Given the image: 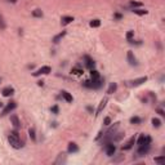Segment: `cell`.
<instances>
[{
	"label": "cell",
	"instance_id": "cell-1",
	"mask_svg": "<svg viewBox=\"0 0 165 165\" xmlns=\"http://www.w3.org/2000/svg\"><path fill=\"white\" fill-rule=\"evenodd\" d=\"M8 142H9V145L16 150H20L21 147H22V143L20 141V136H17V134H13V133L8 134Z\"/></svg>",
	"mask_w": 165,
	"mask_h": 165
},
{
	"label": "cell",
	"instance_id": "cell-2",
	"mask_svg": "<svg viewBox=\"0 0 165 165\" xmlns=\"http://www.w3.org/2000/svg\"><path fill=\"white\" fill-rule=\"evenodd\" d=\"M17 107V103L14 102V101H10V102H8L7 103V106L4 107V110L2 111V114H0V116H5V115H8L9 112H12L14 108Z\"/></svg>",
	"mask_w": 165,
	"mask_h": 165
},
{
	"label": "cell",
	"instance_id": "cell-3",
	"mask_svg": "<svg viewBox=\"0 0 165 165\" xmlns=\"http://www.w3.org/2000/svg\"><path fill=\"white\" fill-rule=\"evenodd\" d=\"M136 143L138 146L141 145H151V137L147 136V134H141L138 137V140H136Z\"/></svg>",
	"mask_w": 165,
	"mask_h": 165
},
{
	"label": "cell",
	"instance_id": "cell-4",
	"mask_svg": "<svg viewBox=\"0 0 165 165\" xmlns=\"http://www.w3.org/2000/svg\"><path fill=\"white\" fill-rule=\"evenodd\" d=\"M50 72H52V68L49 66H43V67L39 68V70H36L32 75L34 76H40V75H48V74H50Z\"/></svg>",
	"mask_w": 165,
	"mask_h": 165
},
{
	"label": "cell",
	"instance_id": "cell-5",
	"mask_svg": "<svg viewBox=\"0 0 165 165\" xmlns=\"http://www.w3.org/2000/svg\"><path fill=\"white\" fill-rule=\"evenodd\" d=\"M105 151L108 156H114L115 155V151H116V147L114 145V142H107L106 146H105Z\"/></svg>",
	"mask_w": 165,
	"mask_h": 165
},
{
	"label": "cell",
	"instance_id": "cell-6",
	"mask_svg": "<svg viewBox=\"0 0 165 165\" xmlns=\"http://www.w3.org/2000/svg\"><path fill=\"white\" fill-rule=\"evenodd\" d=\"M136 140H137V137H136V136L130 137L129 140H128V141H127V142H125L124 145H123V147H121V148H123L124 151H127V150H130V148H132V147H133L134 145H136Z\"/></svg>",
	"mask_w": 165,
	"mask_h": 165
},
{
	"label": "cell",
	"instance_id": "cell-7",
	"mask_svg": "<svg viewBox=\"0 0 165 165\" xmlns=\"http://www.w3.org/2000/svg\"><path fill=\"white\" fill-rule=\"evenodd\" d=\"M127 59H128V62H129L130 66H137V64H138L136 56H134V53H133L132 50H129L128 53H127Z\"/></svg>",
	"mask_w": 165,
	"mask_h": 165
},
{
	"label": "cell",
	"instance_id": "cell-8",
	"mask_svg": "<svg viewBox=\"0 0 165 165\" xmlns=\"http://www.w3.org/2000/svg\"><path fill=\"white\" fill-rule=\"evenodd\" d=\"M10 123L13 125V128L14 129H20L21 128V121L18 119V116L17 115H10Z\"/></svg>",
	"mask_w": 165,
	"mask_h": 165
},
{
	"label": "cell",
	"instance_id": "cell-9",
	"mask_svg": "<svg viewBox=\"0 0 165 165\" xmlns=\"http://www.w3.org/2000/svg\"><path fill=\"white\" fill-rule=\"evenodd\" d=\"M151 148V146L150 145H141V146H138V155H146V154H148V151Z\"/></svg>",
	"mask_w": 165,
	"mask_h": 165
},
{
	"label": "cell",
	"instance_id": "cell-10",
	"mask_svg": "<svg viewBox=\"0 0 165 165\" xmlns=\"http://www.w3.org/2000/svg\"><path fill=\"white\" fill-rule=\"evenodd\" d=\"M84 61H85V66L89 68V70H93L94 68V61L89 57V56H84Z\"/></svg>",
	"mask_w": 165,
	"mask_h": 165
},
{
	"label": "cell",
	"instance_id": "cell-11",
	"mask_svg": "<svg viewBox=\"0 0 165 165\" xmlns=\"http://www.w3.org/2000/svg\"><path fill=\"white\" fill-rule=\"evenodd\" d=\"M145 81H147V77H146V76L140 77V79H136V80L130 81V86H140V85L143 84Z\"/></svg>",
	"mask_w": 165,
	"mask_h": 165
},
{
	"label": "cell",
	"instance_id": "cell-12",
	"mask_svg": "<svg viewBox=\"0 0 165 165\" xmlns=\"http://www.w3.org/2000/svg\"><path fill=\"white\" fill-rule=\"evenodd\" d=\"M106 105H107V97H105V98H103L102 101H101V103H99V106H98V108H97V114H95V115L98 116L99 114H101L102 110L106 107Z\"/></svg>",
	"mask_w": 165,
	"mask_h": 165
},
{
	"label": "cell",
	"instance_id": "cell-13",
	"mask_svg": "<svg viewBox=\"0 0 165 165\" xmlns=\"http://www.w3.org/2000/svg\"><path fill=\"white\" fill-rule=\"evenodd\" d=\"M61 95H62V97L64 98V101L68 102V103H71V102L74 101L72 95H71L70 93H68V92H66V90H62V92H61Z\"/></svg>",
	"mask_w": 165,
	"mask_h": 165
},
{
	"label": "cell",
	"instance_id": "cell-14",
	"mask_svg": "<svg viewBox=\"0 0 165 165\" xmlns=\"http://www.w3.org/2000/svg\"><path fill=\"white\" fill-rule=\"evenodd\" d=\"M13 93H14V89L10 88V86H7V88H4L2 90V94L4 95V97H10Z\"/></svg>",
	"mask_w": 165,
	"mask_h": 165
},
{
	"label": "cell",
	"instance_id": "cell-15",
	"mask_svg": "<svg viewBox=\"0 0 165 165\" xmlns=\"http://www.w3.org/2000/svg\"><path fill=\"white\" fill-rule=\"evenodd\" d=\"M67 151H68V152H77V151H79V147H77V145H76V143H74V142H70V143H68V147H67Z\"/></svg>",
	"mask_w": 165,
	"mask_h": 165
},
{
	"label": "cell",
	"instance_id": "cell-16",
	"mask_svg": "<svg viewBox=\"0 0 165 165\" xmlns=\"http://www.w3.org/2000/svg\"><path fill=\"white\" fill-rule=\"evenodd\" d=\"M124 137H125V133H124V132L118 133V136H116V134H114V137H112V141H111V142H120Z\"/></svg>",
	"mask_w": 165,
	"mask_h": 165
},
{
	"label": "cell",
	"instance_id": "cell-17",
	"mask_svg": "<svg viewBox=\"0 0 165 165\" xmlns=\"http://www.w3.org/2000/svg\"><path fill=\"white\" fill-rule=\"evenodd\" d=\"M116 89H118V84H116V82H111L110 86H108V89H107V94H112V93H115V92H116Z\"/></svg>",
	"mask_w": 165,
	"mask_h": 165
},
{
	"label": "cell",
	"instance_id": "cell-18",
	"mask_svg": "<svg viewBox=\"0 0 165 165\" xmlns=\"http://www.w3.org/2000/svg\"><path fill=\"white\" fill-rule=\"evenodd\" d=\"M151 123H152L154 128H160V127H161V120L158 119V118H154L152 120H151Z\"/></svg>",
	"mask_w": 165,
	"mask_h": 165
},
{
	"label": "cell",
	"instance_id": "cell-19",
	"mask_svg": "<svg viewBox=\"0 0 165 165\" xmlns=\"http://www.w3.org/2000/svg\"><path fill=\"white\" fill-rule=\"evenodd\" d=\"M72 21H74V17H62V25H63V26L71 23Z\"/></svg>",
	"mask_w": 165,
	"mask_h": 165
},
{
	"label": "cell",
	"instance_id": "cell-20",
	"mask_svg": "<svg viewBox=\"0 0 165 165\" xmlns=\"http://www.w3.org/2000/svg\"><path fill=\"white\" fill-rule=\"evenodd\" d=\"M64 35H66V31H62L61 34H58V35H57V36H56V38L53 39V43H56V44H57V43L59 41V39H62Z\"/></svg>",
	"mask_w": 165,
	"mask_h": 165
},
{
	"label": "cell",
	"instance_id": "cell-21",
	"mask_svg": "<svg viewBox=\"0 0 165 165\" xmlns=\"http://www.w3.org/2000/svg\"><path fill=\"white\" fill-rule=\"evenodd\" d=\"M90 76H92V80H98L99 79V74H98V71H95V70L90 71Z\"/></svg>",
	"mask_w": 165,
	"mask_h": 165
},
{
	"label": "cell",
	"instance_id": "cell-22",
	"mask_svg": "<svg viewBox=\"0 0 165 165\" xmlns=\"http://www.w3.org/2000/svg\"><path fill=\"white\" fill-rule=\"evenodd\" d=\"M155 163H158L160 165L165 164V156H159V158H155Z\"/></svg>",
	"mask_w": 165,
	"mask_h": 165
},
{
	"label": "cell",
	"instance_id": "cell-23",
	"mask_svg": "<svg viewBox=\"0 0 165 165\" xmlns=\"http://www.w3.org/2000/svg\"><path fill=\"white\" fill-rule=\"evenodd\" d=\"M61 161H62V163L66 161V155H64V154H61V155L58 156V159L56 160V164H58V163H61Z\"/></svg>",
	"mask_w": 165,
	"mask_h": 165
},
{
	"label": "cell",
	"instance_id": "cell-24",
	"mask_svg": "<svg viewBox=\"0 0 165 165\" xmlns=\"http://www.w3.org/2000/svg\"><path fill=\"white\" fill-rule=\"evenodd\" d=\"M124 159H125L124 155H119L118 158H114V159H112V161H114V163H120V161H123Z\"/></svg>",
	"mask_w": 165,
	"mask_h": 165
},
{
	"label": "cell",
	"instance_id": "cell-25",
	"mask_svg": "<svg viewBox=\"0 0 165 165\" xmlns=\"http://www.w3.org/2000/svg\"><path fill=\"white\" fill-rule=\"evenodd\" d=\"M28 134H30V137H31V140H32V141H35V140H36V136H35V129H34V128H31V129L28 130Z\"/></svg>",
	"mask_w": 165,
	"mask_h": 165
},
{
	"label": "cell",
	"instance_id": "cell-26",
	"mask_svg": "<svg viewBox=\"0 0 165 165\" xmlns=\"http://www.w3.org/2000/svg\"><path fill=\"white\" fill-rule=\"evenodd\" d=\"M141 123V119L138 116H134V118L130 119V124H140Z\"/></svg>",
	"mask_w": 165,
	"mask_h": 165
},
{
	"label": "cell",
	"instance_id": "cell-27",
	"mask_svg": "<svg viewBox=\"0 0 165 165\" xmlns=\"http://www.w3.org/2000/svg\"><path fill=\"white\" fill-rule=\"evenodd\" d=\"M110 124H111V118L107 116V118H105V120H103V125H105V127H108Z\"/></svg>",
	"mask_w": 165,
	"mask_h": 165
},
{
	"label": "cell",
	"instance_id": "cell-28",
	"mask_svg": "<svg viewBox=\"0 0 165 165\" xmlns=\"http://www.w3.org/2000/svg\"><path fill=\"white\" fill-rule=\"evenodd\" d=\"M99 25H101L99 20H94V21H92V22H90V26H92V27H98Z\"/></svg>",
	"mask_w": 165,
	"mask_h": 165
},
{
	"label": "cell",
	"instance_id": "cell-29",
	"mask_svg": "<svg viewBox=\"0 0 165 165\" xmlns=\"http://www.w3.org/2000/svg\"><path fill=\"white\" fill-rule=\"evenodd\" d=\"M134 13H138V14H146L147 10H142V9H134Z\"/></svg>",
	"mask_w": 165,
	"mask_h": 165
},
{
	"label": "cell",
	"instance_id": "cell-30",
	"mask_svg": "<svg viewBox=\"0 0 165 165\" xmlns=\"http://www.w3.org/2000/svg\"><path fill=\"white\" fill-rule=\"evenodd\" d=\"M52 111H53L54 114H58V107L57 106H53V107H52Z\"/></svg>",
	"mask_w": 165,
	"mask_h": 165
},
{
	"label": "cell",
	"instance_id": "cell-31",
	"mask_svg": "<svg viewBox=\"0 0 165 165\" xmlns=\"http://www.w3.org/2000/svg\"><path fill=\"white\" fill-rule=\"evenodd\" d=\"M133 34H134L133 31H129V32H128V35H127V38L129 39V40H130V39H132V36H133Z\"/></svg>",
	"mask_w": 165,
	"mask_h": 165
},
{
	"label": "cell",
	"instance_id": "cell-32",
	"mask_svg": "<svg viewBox=\"0 0 165 165\" xmlns=\"http://www.w3.org/2000/svg\"><path fill=\"white\" fill-rule=\"evenodd\" d=\"M158 112H159L160 115H165V114H164V111H163V110H160V108H158Z\"/></svg>",
	"mask_w": 165,
	"mask_h": 165
},
{
	"label": "cell",
	"instance_id": "cell-33",
	"mask_svg": "<svg viewBox=\"0 0 165 165\" xmlns=\"http://www.w3.org/2000/svg\"><path fill=\"white\" fill-rule=\"evenodd\" d=\"M34 14H35V16H43V13H40V12H34Z\"/></svg>",
	"mask_w": 165,
	"mask_h": 165
},
{
	"label": "cell",
	"instance_id": "cell-34",
	"mask_svg": "<svg viewBox=\"0 0 165 165\" xmlns=\"http://www.w3.org/2000/svg\"><path fill=\"white\" fill-rule=\"evenodd\" d=\"M9 2H12V3H16V0H9Z\"/></svg>",
	"mask_w": 165,
	"mask_h": 165
},
{
	"label": "cell",
	"instance_id": "cell-35",
	"mask_svg": "<svg viewBox=\"0 0 165 165\" xmlns=\"http://www.w3.org/2000/svg\"><path fill=\"white\" fill-rule=\"evenodd\" d=\"M2 106H3V103H2V102H0V107H2Z\"/></svg>",
	"mask_w": 165,
	"mask_h": 165
}]
</instances>
